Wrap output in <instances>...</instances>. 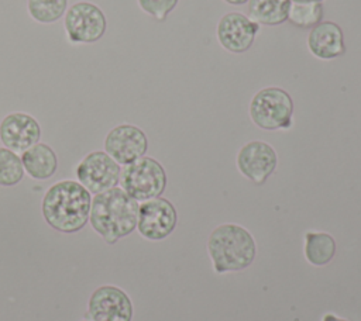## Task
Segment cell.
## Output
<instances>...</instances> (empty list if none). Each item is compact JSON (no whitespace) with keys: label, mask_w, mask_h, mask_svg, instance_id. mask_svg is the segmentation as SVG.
I'll return each instance as SVG.
<instances>
[{"label":"cell","mask_w":361,"mask_h":321,"mask_svg":"<svg viewBox=\"0 0 361 321\" xmlns=\"http://www.w3.org/2000/svg\"><path fill=\"white\" fill-rule=\"evenodd\" d=\"M292 1H323V0H292Z\"/></svg>","instance_id":"24"},{"label":"cell","mask_w":361,"mask_h":321,"mask_svg":"<svg viewBox=\"0 0 361 321\" xmlns=\"http://www.w3.org/2000/svg\"><path fill=\"white\" fill-rule=\"evenodd\" d=\"M235 163L243 176L254 184L261 186L275 172L278 156L269 144L264 141H250L240 148Z\"/></svg>","instance_id":"11"},{"label":"cell","mask_w":361,"mask_h":321,"mask_svg":"<svg viewBox=\"0 0 361 321\" xmlns=\"http://www.w3.org/2000/svg\"><path fill=\"white\" fill-rule=\"evenodd\" d=\"M223 1H226L227 4H231V6H241V4L247 3L248 0H223Z\"/></svg>","instance_id":"23"},{"label":"cell","mask_w":361,"mask_h":321,"mask_svg":"<svg viewBox=\"0 0 361 321\" xmlns=\"http://www.w3.org/2000/svg\"><path fill=\"white\" fill-rule=\"evenodd\" d=\"M20 156L25 175L34 180H48L58 170L56 152L45 142H37Z\"/></svg>","instance_id":"15"},{"label":"cell","mask_w":361,"mask_h":321,"mask_svg":"<svg viewBox=\"0 0 361 321\" xmlns=\"http://www.w3.org/2000/svg\"><path fill=\"white\" fill-rule=\"evenodd\" d=\"M140 8L157 21H165L168 14L175 10L179 0H137Z\"/></svg>","instance_id":"21"},{"label":"cell","mask_w":361,"mask_h":321,"mask_svg":"<svg viewBox=\"0 0 361 321\" xmlns=\"http://www.w3.org/2000/svg\"><path fill=\"white\" fill-rule=\"evenodd\" d=\"M248 113L251 121L261 130H288L292 127L293 100L282 87H264L251 99Z\"/></svg>","instance_id":"4"},{"label":"cell","mask_w":361,"mask_h":321,"mask_svg":"<svg viewBox=\"0 0 361 321\" xmlns=\"http://www.w3.org/2000/svg\"><path fill=\"white\" fill-rule=\"evenodd\" d=\"M41 139V125L28 113L14 111L0 121V142L16 153H23Z\"/></svg>","instance_id":"12"},{"label":"cell","mask_w":361,"mask_h":321,"mask_svg":"<svg viewBox=\"0 0 361 321\" xmlns=\"http://www.w3.org/2000/svg\"><path fill=\"white\" fill-rule=\"evenodd\" d=\"M21 156L11 149L0 146V186L11 187L24 179Z\"/></svg>","instance_id":"20"},{"label":"cell","mask_w":361,"mask_h":321,"mask_svg":"<svg viewBox=\"0 0 361 321\" xmlns=\"http://www.w3.org/2000/svg\"><path fill=\"white\" fill-rule=\"evenodd\" d=\"M307 49L322 61H331L345 54L343 30L333 21H320L307 35Z\"/></svg>","instance_id":"14"},{"label":"cell","mask_w":361,"mask_h":321,"mask_svg":"<svg viewBox=\"0 0 361 321\" xmlns=\"http://www.w3.org/2000/svg\"><path fill=\"white\" fill-rule=\"evenodd\" d=\"M248 18L258 25H281L288 20L292 0H248Z\"/></svg>","instance_id":"16"},{"label":"cell","mask_w":361,"mask_h":321,"mask_svg":"<svg viewBox=\"0 0 361 321\" xmlns=\"http://www.w3.org/2000/svg\"><path fill=\"white\" fill-rule=\"evenodd\" d=\"M207 251L216 273L240 272L254 262L257 245L247 228L237 224H221L210 232Z\"/></svg>","instance_id":"3"},{"label":"cell","mask_w":361,"mask_h":321,"mask_svg":"<svg viewBox=\"0 0 361 321\" xmlns=\"http://www.w3.org/2000/svg\"><path fill=\"white\" fill-rule=\"evenodd\" d=\"M176 224L178 213L168 199L159 196L138 206L137 231L148 241H161L169 237Z\"/></svg>","instance_id":"8"},{"label":"cell","mask_w":361,"mask_h":321,"mask_svg":"<svg viewBox=\"0 0 361 321\" xmlns=\"http://www.w3.org/2000/svg\"><path fill=\"white\" fill-rule=\"evenodd\" d=\"M86 310L92 321H131L134 314L130 296L114 284L96 287L89 296Z\"/></svg>","instance_id":"9"},{"label":"cell","mask_w":361,"mask_h":321,"mask_svg":"<svg viewBox=\"0 0 361 321\" xmlns=\"http://www.w3.org/2000/svg\"><path fill=\"white\" fill-rule=\"evenodd\" d=\"M79 321H92V320H79Z\"/></svg>","instance_id":"25"},{"label":"cell","mask_w":361,"mask_h":321,"mask_svg":"<svg viewBox=\"0 0 361 321\" xmlns=\"http://www.w3.org/2000/svg\"><path fill=\"white\" fill-rule=\"evenodd\" d=\"M259 25L241 13L224 14L216 27V38L221 48L231 54H243L251 48Z\"/></svg>","instance_id":"13"},{"label":"cell","mask_w":361,"mask_h":321,"mask_svg":"<svg viewBox=\"0 0 361 321\" xmlns=\"http://www.w3.org/2000/svg\"><path fill=\"white\" fill-rule=\"evenodd\" d=\"M336 255V241L327 232L305 234V258L313 266L327 265Z\"/></svg>","instance_id":"17"},{"label":"cell","mask_w":361,"mask_h":321,"mask_svg":"<svg viewBox=\"0 0 361 321\" xmlns=\"http://www.w3.org/2000/svg\"><path fill=\"white\" fill-rule=\"evenodd\" d=\"M120 187L135 201L159 197L166 187L164 166L151 156H142L121 169Z\"/></svg>","instance_id":"5"},{"label":"cell","mask_w":361,"mask_h":321,"mask_svg":"<svg viewBox=\"0 0 361 321\" xmlns=\"http://www.w3.org/2000/svg\"><path fill=\"white\" fill-rule=\"evenodd\" d=\"M103 145L104 152H107L120 166H126L145 156L148 151V138L140 127L120 124L106 134Z\"/></svg>","instance_id":"10"},{"label":"cell","mask_w":361,"mask_h":321,"mask_svg":"<svg viewBox=\"0 0 361 321\" xmlns=\"http://www.w3.org/2000/svg\"><path fill=\"white\" fill-rule=\"evenodd\" d=\"M121 166L104 151L86 153L75 168L78 182L90 193L97 194L116 187L120 180Z\"/></svg>","instance_id":"7"},{"label":"cell","mask_w":361,"mask_h":321,"mask_svg":"<svg viewBox=\"0 0 361 321\" xmlns=\"http://www.w3.org/2000/svg\"><path fill=\"white\" fill-rule=\"evenodd\" d=\"M92 194L78 182L63 179L51 184L41 200L44 221L62 234H76L89 222Z\"/></svg>","instance_id":"1"},{"label":"cell","mask_w":361,"mask_h":321,"mask_svg":"<svg viewBox=\"0 0 361 321\" xmlns=\"http://www.w3.org/2000/svg\"><path fill=\"white\" fill-rule=\"evenodd\" d=\"M323 18L322 1H292L288 21L298 28H313Z\"/></svg>","instance_id":"18"},{"label":"cell","mask_w":361,"mask_h":321,"mask_svg":"<svg viewBox=\"0 0 361 321\" xmlns=\"http://www.w3.org/2000/svg\"><path fill=\"white\" fill-rule=\"evenodd\" d=\"M138 206V201L118 186L93 194L90 227L106 244L113 245L137 228Z\"/></svg>","instance_id":"2"},{"label":"cell","mask_w":361,"mask_h":321,"mask_svg":"<svg viewBox=\"0 0 361 321\" xmlns=\"http://www.w3.org/2000/svg\"><path fill=\"white\" fill-rule=\"evenodd\" d=\"M68 0H27L30 17L39 24H54L65 15Z\"/></svg>","instance_id":"19"},{"label":"cell","mask_w":361,"mask_h":321,"mask_svg":"<svg viewBox=\"0 0 361 321\" xmlns=\"http://www.w3.org/2000/svg\"><path fill=\"white\" fill-rule=\"evenodd\" d=\"M63 30L71 44H94L107 30L103 10L90 1H76L63 15Z\"/></svg>","instance_id":"6"},{"label":"cell","mask_w":361,"mask_h":321,"mask_svg":"<svg viewBox=\"0 0 361 321\" xmlns=\"http://www.w3.org/2000/svg\"><path fill=\"white\" fill-rule=\"evenodd\" d=\"M322 321H348V320H344V318H340V317H337V315H334V314H324L323 315V318H322Z\"/></svg>","instance_id":"22"}]
</instances>
